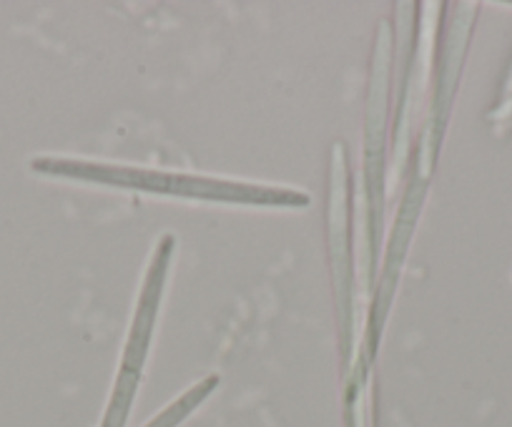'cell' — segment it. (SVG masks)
Instances as JSON below:
<instances>
[{"mask_svg": "<svg viewBox=\"0 0 512 427\" xmlns=\"http://www.w3.org/2000/svg\"><path fill=\"white\" fill-rule=\"evenodd\" d=\"M171 249H174V237H166L164 242H161L159 252H156L154 262H151L149 277H146V284H144V297H141L134 327H131V335H128L126 355H123V365H121V377H118L116 390H113V397H111V405H108L106 417H103V427H123V422H126L128 417V410H131V400H134L136 395L141 367H144L146 350H149L156 312H159L161 289H164V277H166V267H169Z\"/></svg>", "mask_w": 512, "mask_h": 427, "instance_id": "cell-2", "label": "cell"}, {"mask_svg": "<svg viewBox=\"0 0 512 427\" xmlns=\"http://www.w3.org/2000/svg\"><path fill=\"white\" fill-rule=\"evenodd\" d=\"M390 38L382 31L377 56H374L372 93H369L367 119V199H369V239L372 252L382 232V186H384V106H387V63H390Z\"/></svg>", "mask_w": 512, "mask_h": 427, "instance_id": "cell-3", "label": "cell"}, {"mask_svg": "<svg viewBox=\"0 0 512 427\" xmlns=\"http://www.w3.org/2000/svg\"><path fill=\"white\" fill-rule=\"evenodd\" d=\"M332 247L337 262L339 304L344 319V355L349 360V337H352V254L347 234V204H344V149H334V191H332Z\"/></svg>", "mask_w": 512, "mask_h": 427, "instance_id": "cell-4", "label": "cell"}, {"mask_svg": "<svg viewBox=\"0 0 512 427\" xmlns=\"http://www.w3.org/2000/svg\"><path fill=\"white\" fill-rule=\"evenodd\" d=\"M36 169L48 171L58 176H78V179L106 181L118 186H139L146 191H161V194L179 196H209V199H229V201H251V204H307V196L299 191L282 189H262V186H234L216 184L209 179H191L181 174H146V171H126L113 169V166H93L76 164V161H38Z\"/></svg>", "mask_w": 512, "mask_h": 427, "instance_id": "cell-1", "label": "cell"}, {"mask_svg": "<svg viewBox=\"0 0 512 427\" xmlns=\"http://www.w3.org/2000/svg\"><path fill=\"white\" fill-rule=\"evenodd\" d=\"M216 382H219V380H216V377H211V380H206L204 385H199V387H194V390H189V392H186V395L181 397L179 402H174V405H171L169 410H166V412H161V415L156 417V420L151 422L149 427H174L176 422H181V420H184V417L189 415V412L194 410V407L199 405V402L204 400L206 395H209V392H211V387H214Z\"/></svg>", "mask_w": 512, "mask_h": 427, "instance_id": "cell-5", "label": "cell"}]
</instances>
